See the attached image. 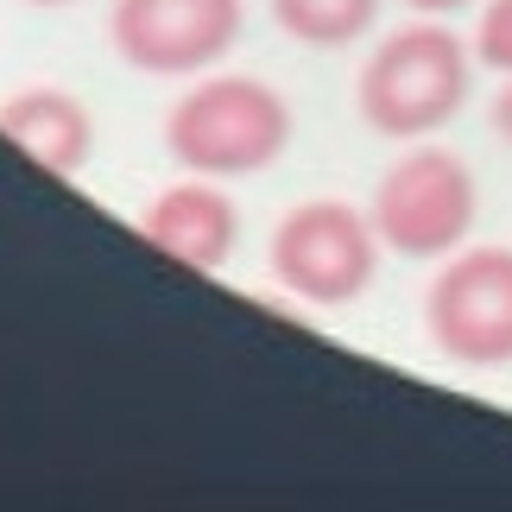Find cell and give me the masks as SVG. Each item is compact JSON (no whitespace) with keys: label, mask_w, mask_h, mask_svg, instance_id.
<instances>
[{"label":"cell","mask_w":512,"mask_h":512,"mask_svg":"<svg viewBox=\"0 0 512 512\" xmlns=\"http://www.w3.org/2000/svg\"><path fill=\"white\" fill-rule=\"evenodd\" d=\"M468 76H475V45H462L443 19L418 13L367 51L354 108L380 140H430L462 114Z\"/></svg>","instance_id":"obj_1"},{"label":"cell","mask_w":512,"mask_h":512,"mask_svg":"<svg viewBox=\"0 0 512 512\" xmlns=\"http://www.w3.org/2000/svg\"><path fill=\"white\" fill-rule=\"evenodd\" d=\"M285 146H291V108L260 76L203 70L165 108V152L190 177H253L279 165Z\"/></svg>","instance_id":"obj_2"},{"label":"cell","mask_w":512,"mask_h":512,"mask_svg":"<svg viewBox=\"0 0 512 512\" xmlns=\"http://www.w3.org/2000/svg\"><path fill=\"white\" fill-rule=\"evenodd\" d=\"M367 215L399 260H449L475 234L481 190H475V171H468L462 152L411 140V152H399L386 165Z\"/></svg>","instance_id":"obj_3"},{"label":"cell","mask_w":512,"mask_h":512,"mask_svg":"<svg viewBox=\"0 0 512 512\" xmlns=\"http://www.w3.org/2000/svg\"><path fill=\"white\" fill-rule=\"evenodd\" d=\"M380 247L386 241H380L367 209L342 203V196H317V203H298L272 228L266 266H272V285L285 298L317 304V310H342L373 285Z\"/></svg>","instance_id":"obj_4"},{"label":"cell","mask_w":512,"mask_h":512,"mask_svg":"<svg viewBox=\"0 0 512 512\" xmlns=\"http://www.w3.org/2000/svg\"><path fill=\"white\" fill-rule=\"evenodd\" d=\"M424 336L456 367H512V247H456L424 291Z\"/></svg>","instance_id":"obj_5"},{"label":"cell","mask_w":512,"mask_h":512,"mask_svg":"<svg viewBox=\"0 0 512 512\" xmlns=\"http://www.w3.org/2000/svg\"><path fill=\"white\" fill-rule=\"evenodd\" d=\"M108 32L140 76H203L241 45V0H114Z\"/></svg>","instance_id":"obj_6"},{"label":"cell","mask_w":512,"mask_h":512,"mask_svg":"<svg viewBox=\"0 0 512 512\" xmlns=\"http://www.w3.org/2000/svg\"><path fill=\"white\" fill-rule=\"evenodd\" d=\"M140 241L184 272H222L241 247V209L222 190V177H190L140 209Z\"/></svg>","instance_id":"obj_7"},{"label":"cell","mask_w":512,"mask_h":512,"mask_svg":"<svg viewBox=\"0 0 512 512\" xmlns=\"http://www.w3.org/2000/svg\"><path fill=\"white\" fill-rule=\"evenodd\" d=\"M0 133H7V146H19L51 177H76L95 152L89 108L76 102L70 89H51V83H32V89L7 95V102H0Z\"/></svg>","instance_id":"obj_8"},{"label":"cell","mask_w":512,"mask_h":512,"mask_svg":"<svg viewBox=\"0 0 512 512\" xmlns=\"http://www.w3.org/2000/svg\"><path fill=\"white\" fill-rule=\"evenodd\" d=\"M272 19L310 51H342L380 26V0H272Z\"/></svg>","instance_id":"obj_9"},{"label":"cell","mask_w":512,"mask_h":512,"mask_svg":"<svg viewBox=\"0 0 512 512\" xmlns=\"http://www.w3.org/2000/svg\"><path fill=\"white\" fill-rule=\"evenodd\" d=\"M475 64L512 76V0H487L475 26Z\"/></svg>","instance_id":"obj_10"},{"label":"cell","mask_w":512,"mask_h":512,"mask_svg":"<svg viewBox=\"0 0 512 512\" xmlns=\"http://www.w3.org/2000/svg\"><path fill=\"white\" fill-rule=\"evenodd\" d=\"M494 133H500V140L512 146V76H506V83H500V95H494Z\"/></svg>","instance_id":"obj_11"},{"label":"cell","mask_w":512,"mask_h":512,"mask_svg":"<svg viewBox=\"0 0 512 512\" xmlns=\"http://www.w3.org/2000/svg\"><path fill=\"white\" fill-rule=\"evenodd\" d=\"M411 13H424V19H449V13H462L468 0H405Z\"/></svg>","instance_id":"obj_12"},{"label":"cell","mask_w":512,"mask_h":512,"mask_svg":"<svg viewBox=\"0 0 512 512\" xmlns=\"http://www.w3.org/2000/svg\"><path fill=\"white\" fill-rule=\"evenodd\" d=\"M32 7H70V0H32Z\"/></svg>","instance_id":"obj_13"}]
</instances>
